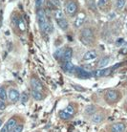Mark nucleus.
<instances>
[{"mask_svg": "<svg viewBox=\"0 0 127 132\" xmlns=\"http://www.w3.org/2000/svg\"><path fill=\"white\" fill-rule=\"evenodd\" d=\"M80 41L84 45H91L94 41V33L93 30L90 28H85L83 29L80 34Z\"/></svg>", "mask_w": 127, "mask_h": 132, "instance_id": "f257e3e1", "label": "nucleus"}, {"mask_svg": "<svg viewBox=\"0 0 127 132\" xmlns=\"http://www.w3.org/2000/svg\"><path fill=\"white\" fill-rule=\"evenodd\" d=\"M118 99H120V92L117 90L109 89L105 93V101L110 104L117 102Z\"/></svg>", "mask_w": 127, "mask_h": 132, "instance_id": "f03ea898", "label": "nucleus"}, {"mask_svg": "<svg viewBox=\"0 0 127 132\" xmlns=\"http://www.w3.org/2000/svg\"><path fill=\"white\" fill-rule=\"evenodd\" d=\"M37 20H38V24H39L40 29L42 31H44L46 24H47L48 21H47V18H46L45 12H44V10H42V9H39V10L37 11Z\"/></svg>", "mask_w": 127, "mask_h": 132, "instance_id": "7ed1b4c3", "label": "nucleus"}, {"mask_svg": "<svg viewBox=\"0 0 127 132\" xmlns=\"http://www.w3.org/2000/svg\"><path fill=\"white\" fill-rule=\"evenodd\" d=\"M20 95H21V93L15 88H10L8 91V98L13 103L20 101Z\"/></svg>", "mask_w": 127, "mask_h": 132, "instance_id": "20e7f679", "label": "nucleus"}, {"mask_svg": "<svg viewBox=\"0 0 127 132\" xmlns=\"http://www.w3.org/2000/svg\"><path fill=\"white\" fill-rule=\"evenodd\" d=\"M65 10L67 14H69V15H74L78 12V4L75 3V1H74V0H70L66 4Z\"/></svg>", "mask_w": 127, "mask_h": 132, "instance_id": "39448f33", "label": "nucleus"}, {"mask_svg": "<svg viewBox=\"0 0 127 132\" xmlns=\"http://www.w3.org/2000/svg\"><path fill=\"white\" fill-rule=\"evenodd\" d=\"M126 125L124 122H114L109 126V132H125Z\"/></svg>", "mask_w": 127, "mask_h": 132, "instance_id": "423d86ee", "label": "nucleus"}, {"mask_svg": "<svg viewBox=\"0 0 127 132\" xmlns=\"http://www.w3.org/2000/svg\"><path fill=\"white\" fill-rule=\"evenodd\" d=\"M75 72L78 79H89V78L92 76L91 73H89L87 70L83 69V68H80V67H75Z\"/></svg>", "mask_w": 127, "mask_h": 132, "instance_id": "0eeeda50", "label": "nucleus"}, {"mask_svg": "<svg viewBox=\"0 0 127 132\" xmlns=\"http://www.w3.org/2000/svg\"><path fill=\"white\" fill-rule=\"evenodd\" d=\"M105 119V115L104 113L102 112H97L95 113L94 115L91 116V122L95 125H98V123H101V122L104 121Z\"/></svg>", "mask_w": 127, "mask_h": 132, "instance_id": "6e6552de", "label": "nucleus"}, {"mask_svg": "<svg viewBox=\"0 0 127 132\" xmlns=\"http://www.w3.org/2000/svg\"><path fill=\"white\" fill-rule=\"evenodd\" d=\"M85 18H86L85 13H79L78 14V16H77V18H75V22H74V27H75V28H80V27L83 25V23H84Z\"/></svg>", "mask_w": 127, "mask_h": 132, "instance_id": "1a4fd4ad", "label": "nucleus"}, {"mask_svg": "<svg viewBox=\"0 0 127 132\" xmlns=\"http://www.w3.org/2000/svg\"><path fill=\"white\" fill-rule=\"evenodd\" d=\"M31 85H32V89L38 90V91H41L43 89L42 82L38 79H36V78H32V79H31Z\"/></svg>", "mask_w": 127, "mask_h": 132, "instance_id": "9d476101", "label": "nucleus"}, {"mask_svg": "<svg viewBox=\"0 0 127 132\" xmlns=\"http://www.w3.org/2000/svg\"><path fill=\"white\" fill-rule=\"evenodd\" d=\"M98 57V53L94 51V50H91V51H88L84 54L83 56V60L85 61H90V60H94Z\"/></svg>", "mask_w": 127, "mask_h": 132, "instance_id": "9b49d317", "label": "nucleus"}, {"mask_svg": "<svg viewBox=\"0 0 127 132\" xmlns=\"http://www.w3.org/2000/svg\"><path fill=\"white\" fill-rule=\"evenodd\" d=\"M72 56H73L72 48L68 47V48L64 49V52H63V55H62V60H64V62H66V61H70L71 59H72Z\"/></svg>", "mask_w": 127, "mask_h": 132, "instance_id": "f8f14e48", "label": "nucleus"}, {"mask_svg": "<svg viewBox=\"0 0 127 132\" xmlns=\"http://www.w3.org/2000/svg\"><path fill=\"white\" fill-rule=\"evenodd\" d=\"M63 69H64V71H65V72L72 74V73L75 72V65H74V64L71 62V61H66V62H64V65H63Z\"/></svg>", "mask_w": 127, "mask_h": 132, "instance_id": "ddd939ff", "label": "nucleus"}, {"mask_svg": "<svg viewBox=\"0 0 127 132\" xmlns=\"http://www.w3.org/2000/svg\"><path fill=\"white\" fill-rule=\"evenodd\" d=\"M84 113L88 116H93L95 113H97V106L94 104H89L85 107Z\"/></svg>", "mask_w": 127, "mask_h": 132, "instance_id": "4468645a", "label": "nucleus"}, {"mask_svg": "<svg viewBox=\"0 0 127 132\" xmlns=\"http://www.w3.org/2000/svg\"><path fill=\"white\" fill-rule=\"evenodd\" d=\"M32 97L33 98L35 101H42L44 99V95L42 94L41 91H38V90H35V89H32Z\"/></svg>", "mask_w": 127, "mask_h": 132, "instance_id": "2eb2a0df", "label": "nucleus"}, {"mask_svg": "<svg viewBox=\"0 0 127 132\" xmlns=\"http://www.w3.org/2000/svg\"><path fill=\"white\" fill-rule=\"evenodd\" d=\"M56 21H57V25H58V27L61 29L62 31H66L67 29H68L69 23H68V21H67L65 18H62V19L56 20Z\"/></svg>", "mask_w": 127, "mask_h": 132, "instance_id": "dca6fc26", "label": "nucleus"}, {"mask_svg": "<svg viewBox=\"0 0 127 132\" xmlns=\"http://www.w3.org/2000/svg\"><path fill=\"white\" fill-rule=\"evenodd\" d=\"M58 117L61 120H63V121H69V120L72 119V116L70 115V114H68L65 110H61V111H59Z\"/></svg>", "mask_w": 127, "mask_h": 132, "instance_id": "f3484780", "label": "nucleus"}, {"mask_svg": "<svg viewBox=\"0 0 127 132\" xmlns=\"http://www.w3.org/2000/svg\"><path fill=\"white\" fill-rule=\"evenodd\" d=\"M109 61H110V59L108 57V56H104V57H102L99 61H98V68H104V67H106V66L108 65V63H109Z\"/></svg>", "mask_w": 127, "mask_h": 132, "instance_id": "a211bd4d", "label": "nucleus"}, {"mask_svg": "<svg viewBox=\"0 0 127 132\" xmlns=\"http://www.w3.org/2000/svg\"><path fill=\"white\" fill-rule=\"evenodd\" d=\"M125 4H126V0H117V2H116V8H117V10L121 11L124 8Z\"/></svg>", "mask_w": 127, "mask_h": 132, "instance_id": "6ab92c4d", "label": "nucleus"}, {"mask_svg": "<svg viewBox=\"0 0 127 132\" xmlns=\"http://www.w3.org/2000/svg\"><path fill=\"white\" fill-rule=\"evenodd\" d=\"M44 32L47 34H52L54 32V25L50 22H47L45 26V29H44Z\"/></svg>", "mask_w": 127, "mask_h": 132, "instance_id": "aec40b11", "label": "nucleus"}, {"mask_svg": "<svg viewBox=\"0 0 127 132\" xmlns=\"http://www.w3.org/2000/svg\"><path fill=\"white\" fill-rule=\"evenodd\" d=\"M29 101V94L27 92H22V94L20 95V102L22 103H26Z\"/></svg>", "mask_w": 127, "mask_h": 132, "instance_id": "412c9836", "label": "nucleus"}, {"mask_svg": "<svg viewBox=\"0 0 127 132\" xmlns=\"http://www.w3.org/2000/svg\"><path fill=\"white\" fill-rule=\"evenodd\" d=\"M23 128H24V126L22 123H16V126H14L10 132H22Z\"/></svg>", "mask_w": 127, "mask_h": 132, "instance_id": "4be33fe9", "label": "nucleus"}, {"mask_svg": "<svg viewBox=\"0 0 127 132\" xmlns=\"http://www.w3.org/2000/svg\"><path fill=\"white\" fill-rule=\"evenodd\" d=\"M55 17L56 20H59V19H62V18H64V13L62 12V10H56L55 13Z\"/></svg>", "mask_w": 127, "mask_h": 132, "instance_id": "5701e85b", "label": "nucleus"}, {"mask_svg": "<svg viewBox=\"0 0 127 132\" xmlns=\"http://www.w3.org/2000/svg\"><path fill=\"white\" fill-rule=\"evenodd\" d=\"M0 100L2 101L7 100V91L4 87H0Z\"/></svg>", "mask_w": 127, "mask_h": 132, "instance_id": "b1692460", "label": "nucleus"}, {"mask_svg": "<svg viewBox=\"0 0 127 132\" xmlns=\"http://www.w3.org/2000/svg\"><path fill=\"white\" fill-rule=\"evenodd\" d=\"M65 111L68 113V114H70L72 117L74 116V114H75V108H74V107H73V105H71V104H69L68 106H66Z\"/></svg>", "mask_w": 127, "mask_h": 132, "instance_id": "393cba45", "label": "nucleus"}, {"mask_svg": "<svg viewBox=\"0 0 127 132\" xmlns=\"http://www.w3.org/2000/svg\"><path fill=\"white\" fill-rule=\"evenodd\" d=\"M95 77H103L104 76V69H98L94 71V74H93Z\"/></svg>", "mask_w": 127, "mask_h": 132, "instance_id": "a878e982", "label": "nucleus"}, {"mask_svg": "<svg viewBox=\"0 0 127 132\" xmlns=\"http://www.w3.org/2000/svg\"><path fill=\"white\" fill-rule=\"evenodd\" d=\"M17 25H18V27H19V29L21 31H25V30H26V25H25V23H24L23 19H19L18 23H17Z\"/></svg>", "mask_w": 127, "mask_h": 132, "instance_id": "bb28decb", "label": "nucleus"}, {"mask_svg": "<svg viewBox=\"0 0 127 132\" xmlns=\"http://www.w3.org/2000/svg\"><path fill=\"white\" fill-rule=\"evenodd\" d=\"M63 52H64V49L60 48V49H58L55 53V56L56 57V59H58L59 56H62V55H63Z\"/></svg>", "mask_w": 127, "mask_h": 132, "instance_id": "cd10ccee", "label": "nucleus"}, {"mask_svg": "<svg viewBox=\"0 0 127 132\" xmlns=\"http://www.w3.org/2000/svg\"><path fill=\"white\" fill-rule=\"evenodd\" d=\"M106 5V0H98L97 2V6L99 8H103Z\"/></svg>", "mask_w": 127, "mask_h": 132, "instance_id": "c85d7f7f", "label": "nucleus"}, {"mask_svg": "<svg viewBox=\"0 0 127 132\" xmlns=\"http://www.w3.org/2000/svg\"><path fill=\"white\" fill-rule=\"evenodd\" d=\"M87 2H88V5L90 8H92V10H96V5H95V2L93 0H87Z\"/></svg>", "mask_w": 127, "mask_h": 132, "instance_id": "c756f323", "label": "nucleus"}, {"mask_svg": "<svg viewBox=\"0 0 127 132\" xmlns=\"http://www.w3.org/2000/svg\"><path fill=\"white\" fill-rule=\"evenodd\" d=\"M6 102L5 101H2V100H0V110H5L6 109Z\"/></svg>", "mask_w": 127, "mask_h": 132, "instance_id": "7c9ffc66", "label": "nucleus"}, {"mask_svg": "<svg viewBox=\"0 0 127 132\" xmlns=\"http://www.w3.org/2000/svg\"><path fill=\"white\" fill-rule=\"evenodd\" d=\"M0 132H10V129H9V127L7 126L6 123H4L3 126L1 127V129H0Z\"/></svg>", "mask_w": 127, "mask_h": 132, "instance_id": "2f4dec72", "label": "nucleus"}, {"mask_svg": "<svg viewBox=\"0 0 127 132\" xmlns=\"http://www.w3.org/2000/svg\"><path fill=\"white\" fill-rule=\"evenodd\" d=\"M44 1H45V0H36V7H37V8H40V7H41L43 5Z\"/></svg>", "mask_w": 127, "mask_h": 132, "instance_id": "473e14b6", "label": "nucleus"}, {"mask_svg": "<svg viewBox=\"0 0 127 132\" xmlns=\"http://www.w3.org/2000/svg\"><path fill=\"white\" fill-rule=\"evenodd\" d=\"M52 2L55 7H60V2H59V0H52Z\"/></svg>", "mask_w": 127, "mask_h": 132, "instance_id": "72a5a7b5", "label": "nucleus"}, {"mask_svg": "<svg viewBox=\"0 0 127 132\" xmlns=\"http://www.w3.org/2000/svg\"><path fill=\"white\" fill-rule=\"evenodd\" d=\"M122 43H124L123 38H118V39H117V42H116V44H117V45H118V46H120V45H121Z\"/></svg>", "mask_w": 127, "mask_h": 132, "instance_id": "f704fd0d", "label": "nucleus"}, {"mask_svg": "<svg viewBox=\"0 0 127 132\" xmlns=\"http://www.w3.org/2000/svg\"><path fill=\"white\" fill-rule=\"evenodd\" d=\"M115 16H116V14H115L114 13H112L111 14H109V15H108V18H109V19H113Z\"/></svg>", "mask_w": 127, "mask_h": 132, "instance_id": "c9c22d12", "label": "nucleus"}, {"mask_svg": "<svg viewBox=\"0 0 127 132\" xmlns=\"http://www.w3.org/2000/svg\"><path fill=\"white\" fill-rule=\"evenodd\" d=\"M3 120L2 119H0V129H1V127H2V126H3Z\"/></svg>", "mask_w": 127, "mask_h": 132, "instance_id": "e433bc0d", "label": "nucleus"}, {"mask_svg": "<svg viewBox=\"0 0 127 132\" xmlns=\"http://www.w3.org/2000/svg\"><path fill=\"white\" fill-rule=\"evenodd\" d=\"M126 28H127V23H126Z\"/></svg>", "mask_w": 127, "mask_h": 132, "instance_id": "4c0bfd02", "label": "nucleus"}, {"mask_svg": "<svg viewBox=\"0 0 127 132\" xmlns=\"http://www.w3.org/2000/svg\"><path fill=\"white\" fill-rule=\"evenodd\" d=\"M102 132H105V131H102Z\"/></svg>", "mask_w": 127, "mask_h": 132, "instance_id": "58836bf2", "label": "nucleus"}, {"mask_svg": "<svg viewBox=\"0 0 127 132\" xmlns=\"http://www.w3.org/2000/svg\"><path fill=\"white\" fill-rule=\"evenodd\" d=\"M126 102H127V100H126Z\"/></svg>", "mask_w": 127, "mask_h": 132, "instance_id": "ea45409f", "label": "nucleus"}]
</instances>
